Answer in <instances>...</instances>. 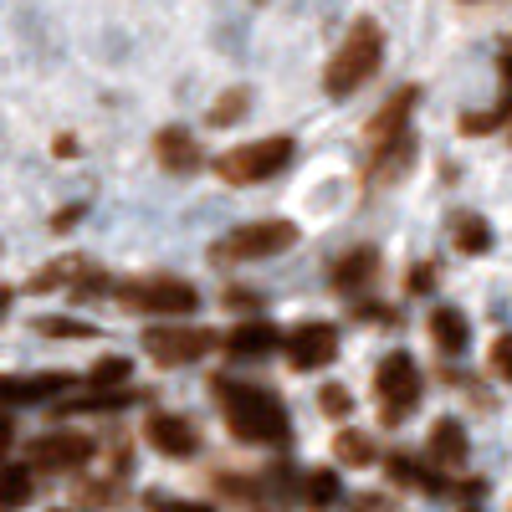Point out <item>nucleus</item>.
Segmentation results:
<instances>
[{
  "mask_svg": "<svg viewBox=\"0 0 512 512\" xmlns=\"http://www.w3.org/2000/svg\"><path fill=\"white\" fill-rule=\"evenodd\" d=\"M492 374H497V379H507V374H512V338H507V333L492 344Z\"/></svg>",
  "mask_w": 512,
  "mask_h": 512,
  "instance_id": "c85d7f7f",
  "label": "nucleus"
},
{
  "mask_svg": "<svg viewBox=\"0 0 512 512\" xmlns=\"http://www.w3.org/2000/svg\"><path fill=\"white\" fill-rule=\"evenodd\" d=\"M246 108H251V93H246V88H231V93H221L216 103H210V123L226 128V123L246 118Z\"/></svg>",
  "mask_w": 512,
  "mask_h": 512,
  "instance_id": "393cba45",
  "label": "nucleus"
},
{
  "mask_svg": "<svg viewBox=\"0 0 512 512\" xmlns=\"http://www.w3.org/2000/svg\"><path fill=\"white\" fill-rule=\"evenodd\" d=\"M436 277H441V272H436V262H415V267H410V292H431V287H436Z\"/></svg>",
  "mask_w": 512,
  "mask_h": 512,
  "instance_id": "c756f323",
  "label": "nucleus"
},
{
  "mask_svg": "<svg viewBox=\"0 0 512 512\" xmlns=\"http://www.w3.org/2000/svg\"><path fill=\"white\" fill-rule=\"evenodd\" d=\"M118 292V303L128 313H149V318H185L200 308V292L195 282L185 277H169V272H154V277H128L113 287Z\"/></svg>",
  "mask_w": 512,
  "mask_h": 512,
  "instance_id": "20e7f679",
  "label": "nucleus"
},
{
  "mask_svg": "<svg viewBox=\"0 0 512 512\" xmlns=\"http://www.w3.org/2000/svg\"><path fill=\"white\" fill-rule=\"evenodd\" d=\"M52 512H62V507H52Z\"/></svg>",
  "mask_w": 512,
  "mask_h": 512,
  "instance_id": "f704fd0d",
  "label": "nucleus"
},
{
  "mask_svg": "<svg viewBox=\"0 0 512 512\" xmlns=\"http://www.w3.org/2000/svg\"><path fill=\"white\" fill-rule=\"evenodd\" d=\"M379 62H384V31H379V21L359 16V21L349 26V36L338 41V52H333L328 72H323L328 98H354L364 82L379 72Z\"/></svg>",
  "mask_w": 512,
  "mask_h": 512,
  "instance_id": "7ed1b4c3",
  "label": "nucleus"
},
{
  "mask_svg": "<svg viewBox=\"0 0 512 512\" xmlns=\"http://www.w3.org/2000/svg\"><path fill=\"white\" fill-rule=\"evenodd\" d=\"M164 512H216V507H205V502H164Z\"/></svg>",
  "mask_w": 512,
  "mask_h": 512,
  "instance_id": "473e14b6",
  "label": "nucleus"
},
{
  "mask_svg": "<svg viewBox=\"0 0 512 512\" xmlns=\"http://www.w3.org/2000/svg\"><path fill=\"white\" fill-rule=\"evenodd\" d=\"M420 390H425V379L415 369V359L405 349L395 354H384L379 369H374V395H379V420L384 425H405L420 405Z\"/></svg>",
  "mask_w": 512,
  "mask_h": 512,
  "instance_id": "39448f33",
  "label": "nucleus"
},
{
  "mask_svg": "<svg viewBox=\"0 0 512 512\" xmlns=\"http://www.w3.org/2000/svg\"><path fill=\"white\" fill-rule=\"evenodd\" d=\"M415 103H420V88H400L369 118V128H364V175H369V185L400 180L410 169V159H415V139H410Z\"/></svg>",
  "mask_w": 512,
  "mask_h": 512,
  "instance_id": "f03ea898",
  "label": "nucleus"
},
{
  "mask_svg": "<svg viewBox=\"0 0 512 512\" xmlns=\"http://www.w3.org/2000/svg\"><path fill=\"white\" fill-rule=\"evenodd\" d=\"M297 241V226L292 221H251L231 236H221L216 246H210V262H267V256L287 251Z\"/></svg>",
  "mask_w": 512,
  "mask_h": 512,
  "instance_id": "0eeeda50",
  "label": "nucleus"
},
{
  "mask_svg": "<svg viewBox=\"0 0 512 512\" xmlns=\"http://www.w3.org/2000/svg\"><path fill=\"white\" fill-rule=\"evenodd\" d=\"M221 338L210 333V328H195V323H169V328H144V354L164 369H175V364H195L205 359L210 349H216Z\"/></svg>",
  "mask_w": 512,
  "mask_h": 512,
  "instance_id": "6e6552de",
  "label": "nucleus"
},
{
  "mask_svg": "<svg viewBox=\"0 0 512 512\" xmlns=\"http://www.w3.org/2000/svg\"><path fill=\"white\" fill-rule=\"evenodd\" d=\"M502 123H507V98H497V103H492V108H482V113H466L456 128H461L466 139H482V134H497Z\"/></svg>",
  "mask_w": 512,
  "mask_h": 512,
  "instance_id": "4be33fe9",
  "label": "nucleus"
},
{
  "mask_svg": "<svg viewBox=\"0 0 512 512\" xmlns=\"http://www.w3.org/2000/svg\"><path fill=\"white\" fill-rule=\"evenodd\" d=\"M349 512H395V502L379 497V492H359V497L349 502Z\"/></svg>",
  "mask_w": 512,
  "mask_h": 512,
  "instance_id": "7c9ffc66",
  "label": "nucleus"
},
{
  "mask_svg": "<svg viewBox=\"0 0 512 512\" xmlns=\"http://www.w3.org/2000/svg\"><path fill=\"white\" fill-rule=\"evenodd\" d=\"M11 441H16V425H11L6 415H0V456H6V451H11Z\"/></svg>",
  "mask_w": 512,
  "mask_h": 512,
  "instance_id": "2f4dec72",
  "label": "nucleus"
},
{
  "mask_svg": "<svg viewBox=\"0 0 512 512\" xmlns=\"http://www.w3.org/2000/svg\"><path fill=\"white\" fill-rule=\"evenodd\" d=\"M36 328L52 333V338H62V333H67V338H88V333H93L88 323H67V318H36Z\"/></svg>",
  "mask_w": 512,
  "mask_h": 512,
  "instance_id": "cd10ccee",
  "label": "nucleus"
},
{
  "mask_svg": "<svg viewBox=\"0 0 512 512\" xmlns=\"http://www.w3.org/2000/svg\"><path fill=\"white\" fill-rule=\"evenodd\" d=\"M282 349H287V364L292 369H323L338 359V328L323 323V318H308V323H297L292 333H282Z\"/></svg>",
  "mask_w": 512,
  "mask_h": 512,
  "instance_id": "9d476101",
  "label": "nucleus"
},
{
  "mask_svg": "<svg viewBox=\"0 0 512 512\" xmlns=\"http://www.w3.org/2000/svg\"><path fill=\"white\" fill-rule=\"evenodd\" d=\"M93 441L77 436V431H52V436H36L26 446V472H77V466L93 461Z\"/></svg>",
  "mask_w": 512,
  "mask_h": 512,
  "instance_id": "1a4fd4ad",
  "label": "nucleus"
},
{
  "mask_svg": "<svg viewBox=\"0 0 512 512\" xmlns=\"http://www.w3.org/2000/svg\"><path fill=\"white\" fill-rule=\"evenodd\" d=\"M31 492H36V482H31L26 466H6V472H0V512H21L31 502Z\"/></svg>",
  "mask_w": 512,
  "mask_h": 512,
  "instance_id": "aec40b11",
  "label": "nucleus"
},
{
  "mask_svg": "<svg viewBox=\"0 0 512 512\" xmlns=\"http://www.w3.org/2000/svg\"><path fill=\"white\" fill-rule=\"evenodd\" d=\"M451 246L466 251V256L492 251V226H487V216H477V210H456V216H451Z\"/></svg>",
  "mask_w": 512,
  "mask_h": 512,
  "instance_id": "a211bd4d",
  "label": "nucleus"
},
{
  "mask_svg": "<svg viewBox=\"0 0 512 512\" xmlns=\"http://www.w3.org/2000/svg\"><path fill=\"white\" fill-rule=\"evenodd\" d=\"M425 451H431V466H466V456H472V446H466V431H461V420L441 415L431 425V441H425Z\"/></svg>",
  "mask_w": 512,
  "mask_h": 512,
  "instance_id": "dca6fc26",
  "label": "nucleus"
},
{
  "mask_svg": "<svg viewBox=\"0 0 512 512\" xmlns=\"http://www.w3.org/2000/svg\"><path fill=\"white\" fill-rule=\"evenodd\" d=\"M11 308V287H0V313H6Z\"/></svg>",
  "mask_w": 512,
  "mask_h": 512,
  "instance_id": "72a5a7b5",
  "label": "nucleus"
},
{
  "mask_svg": "<svg viewBox=\"0 0 512 512\" xmlns=\"http://www.w3.org/2000/svg\"><path fill=\"white\" fill-rule=\"evenodd\" d=\"M333 456L344 461V466H369L374 461V441L364 431H344V436L333 441Z\"/></svg>",
  "mask_w": 512,
  "mask_h": 512,
  "instance_id": "b1692460",
  "label": "nucleus"
},
{
  "mask_svg": "<svg viewBox=\"0 0 512 512\" xmlns=\"http://www.w3.org/2000/svg\"><path fill=\"white\" fill-rule=\"evenodd\" d=\"M379 277V251L374 246H349L344 256L333 262V292L344 297H364Z\"/></svg>",
  "mask_w": 512,
  "mask_h": 512,
  "instance_id": "ddd939ff",
  "label": "nucleus"
},
{
  "mask_svg": "<svg viewBox=\"0 0 512 512\" xmlns=\"http://www.w3.org/2000/svg\"><path fill=\"white\" fill-rule=\"evenodd\" d=\"M303 502H308L313 512H328V507L338 502V477H333V472H308V477H303Z\"/></svg>",
  "mask_w": 512,
  "mask_h": 512,
  "instance_id": "5701e85b",
  "label": "nucleus"
},
{
  "mask_svg": "<svg viewBox=\"0 0 512 512\" xmlns=\"http://www.w3.org/2000/svg\"><path fill=\"white\" fill-rule=\"evenodd\" d=\"M318 410L333 415V420H344V415H354V395L344 390V384H323V390H318Z\"/></svg>",
  "mask_w": 512,
  "mask_h": 512,
  "instance_id": "a878e982",
  "label": "nucleus"
},
{
  "mask_svg": "<svg viewBox=\"0 0 512 512\" xmlns=\"http://www.w3.org/2000/svg\"><path fill=\"white\" fill-rule=\"evenodd\" d=\"M210 390H216L226 431L236 441H246V446H287L292 420H287V405L272 390H262V384H241V379H216Z\"/></svg>",
  "mask_w": 512,
  "mask_h": 512,
  "instance_id": "f257e3e1",
  "label": "nucleus"
},
{
  "mask_svg": "<svg viewBox=\"0 0 512 512\" xmlns=\"http://www.w3.org/2000/svg\"><path fill=\"white\" fill-rule=\"evenodd\" d=\"M221 344H226L231 359H267V354L282 344V333H277L272 318H241V323L221 338Z\"/></svg>",
  "mask_w": 512,
  "mask_h": 512,
  "instance_id": "4468645a",
  "label": "nucleus"
},
{
  "mask_svg": "<svg viewBox=\"0 0 512 512\" xmlns=\"http://www.w3.org/2000/svg\"><path fill=\"white\" fill-rule=\"evenodd\" d=\"M88 379L98 384V390H113V384H123V379H128V359H118V354H113V359H98Z\"/></svg>",
  "mask_w": 512,
  "mask_h": 512,
  "instance_id": "bb28decb",
  "label": "nucleus"
},
{
  "mask_svg": "<svg viewBox=\"0 0 512 512\" xmlns=\"http://www.w3.org/2000/svg\"><path fill=\"white\" fill-rule=\"evenodd\" d=\"M425 333H431V344L441 354H466V344H472V323H466L456 308H431V318H425Z\"/></svg>",
  "mask_w": 512,
  "mask_h": 512,
  "instance_id": "f3484780",
  "label": "nucleus"
},
{
  "mask_svg": "<svg viewBox=\"0 0 512 512\" xmlns=\"http://www.w3.org/2000/svg\"><path fill=\"white\" fill-rule=\"evenodd\" d=\"M144 436H149V446H154L159 456H175V461H185V456H195V451H200V431H195V425H190L185 415H169V410L149 415Z\"/></svg>",
  "mask_w": 512,
  "mask_h": 512,
  "instance_id": "f8f14e48",
  "label": "nucleus"
},
{
  "mask_svg": "<svg viewBox=\"0 0 512 512\" xmlns=\"http://www.w3.org/2000/svg\"><path fill=\"white\" fill-rule=\"evenodd\" d=\"M77 277H93L88 256H62V262H47L31 277V292H52V287H77Z\"/></svg>",
  "mask_w": 512,
  "mask_h": 512,
  "instance_id": "6ab92c4d",
  "label": "nucleus"
},
{
  "mask_svg": "<svg viewBox=\"0 0 512 512\" xmlns=\"http://www.w3.org/2000/svg\"><path fill=\"white\" fill-rule=\"evenodd\" d=\"M72 390V374H0V405H52Z\"/></svg>",
  "mask_w": 512,
  "mask_h": 512,
  "instance_id": "9b49d317",
  "label": "nucleus"
},
{
  "mask_svg": "<svg viewBox=\"0 0 512 512\" xmlns=\"http://www.w3.org/2000/svg\"><path fill=\"white\" fill-rule=\"evenodd\" d=\"M292 164V139L287 134H272V139H251V144H236L216 159V175L226 185H262L272 175Z\"/></svg>",
  "mask_w": 512,
  "mask_h": 512,
  "instance_id": "423d86ee",
  "label": "nucleus"
},
{
  "mask_svg": "<svg viewBox=\"0 0 512 512\" xmlns=\"http://www.w3.org/2000/svg\"><path fill=\"white\" fill-rule=\"evenodd\" d=\"M139 395L134 390H98V395H88V400H57V415H82V410H123V405H134Z\"/></svg>",
  "mask_w": 512,
  "mask_h": 512,
  "instance_id": "412c9836",
  "label": "nucleus"
},
{
  "mask_svg": "<svg viewBox=\"0 0 512 512\" xmlns=\"http://www.w3.org/2000/svg\"><path fill=\"white\" fill-rule=\"evenodd\" d=\"M154 159H159V169H169V175H195L200 169V149H195V139L185 134V128H159Z\"/></svg>",
  "mask_w": 512,
  "mask_h": 512,
  "instance_id": "2eb2a0df",
  "label": "nucleus"
}]
</instances>
